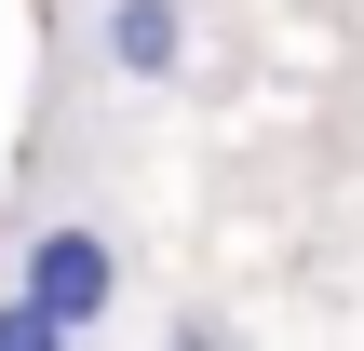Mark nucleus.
Returning a JSON list of instances; mask_svg holds the SVG:
<instances>
[{
    "instance_id": "2",
    "label": "nucleus",
    "mask_w": 364,
    "mask_h": 351,
    "mask_svg": "<svg viewBox=\"0 0 364 351\" xmlns=\"http://www.w3.org/2000/svg\"><path fill=\"white\" fill-rule=\"evenodd\" d=\"M81 54L108 81H176L189 68V0H95L81 14Z\"/></svg>"
},
{
    "instance_id": "1",
    "label": "nucleus",
    "mask_w": 364,
    "mask_h": 351,
    "mask_svg": "<svg viewBox=\"0 0 364 351\" xmlns=\"http://www.w3.org/2000/svg\"><path fill=\"white\" fill-rule=\"evenodd\" d=\"M122 311V230L108 216H41L14 243V298H0V351H54V338H95Z\"/></svg>"
}]
</instances>
